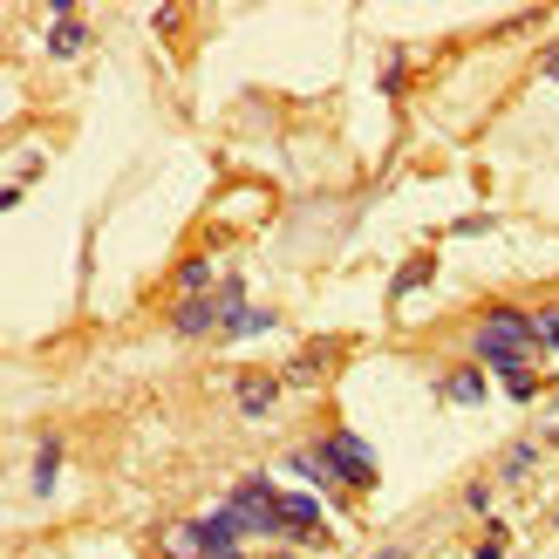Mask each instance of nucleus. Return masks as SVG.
I'll return each instance as SVG.
<instances>
[{"instance_id": "f257e3e1", "label": "nucleus", "mask_w": 559, "mask_h": 559, "mask_svg": "<svg viewBox=\"0 0 559 559\" xmlns=\"http://www.w3.org/2000/svg\"><path fill=\"white\" fill-rule=\"evenodd\" d=\"M314 450L328 457V471L341 478V491H375L382 485V464H375V450L355 437V430H321Z\"/></svg>"}, {"instance_id": "f03ea898", "label": "nucleus", "mask_w": 559, "mask_h": 559, "mask_svg": "<svg viewBox=\"0 0 559 559\" xmlns=\"http://www.w3.org/2000/svg\"><path fill=\"white\" fill-rule=\"evenodd\" d=\"M62 457H69V437H62V430H41L35 437V464H28V491H35V498H55Z\"/></svg>"}, {"instance_id": "7ed1b4c3", "label": "nucleus", "mask_w": 559, "mask_h": 559, "mask_svg": "<svg viewBox=\"0 0 559 559\" xmlns=\"http://www.w3.org/2000/svg\"><path fill=\"white\" fill-rule=\"evenodd\" d=\"M335 355H341L335 341H307L294 362L280 369V382H287V389H321V382H328V369H335Z\"/></svg>"}, {"instance_id": "20e7f679", "label": "nucleus", "mask_w": 559, "mask_h": 559, "mask_svg": "<svg viewBox=\"0 0 559 559\" xmlns=\"http://www.w3.org/2000/svg\"><path fill=\"white\" fill-rule=\"evenodd\" d=\"M280 519H287V539H328L314 491H280Z\"/></svg>"}, {"instance_id": "39448f33", "label": "nucleus", "mask_w": 559, "mask_h": 559, "mask_svg": "<svg viewBox=\"0 0 559 559\" xmlns=\"http://www.w3.org/2000/svg\"><path fill=\"white\" fill-rule=\"evenodd\" d=\"M280 471L300 478V485H314V491H328V498H341V478L328 471V457H321V450H287V457H280Z\"/></svg>"}, {"instance_id": "423d86ee", "label": "nucleus", "mask_w": 559, "mask_h": 559, "mask_svg": "<svg viewBox=\"0 0 559 559\" xmlns=\"http://www.w3.org/2000/svg\"><path fill=\"white\" fill-rule=\"evenodd\" d=\"M280 375H239V389H232V403H239V416H273V403H280Z\"/></svg>"}, {"instance_id": "0eeeda50", "label": "nucleus", "mask_w": 559, "mask_h": 559, "mask_svg": "<svg viewBox=\"0 0 559 559\" xmlns=\"http://www.w3.org/2000/svg\"><path fill=\"white\" fill-rule=\"evenodd\" d=\"M437 396H444V403H464V410H471V403H485V375H478V362L450 369L444 382H437Z\"/></svg>"}, {"instance_id": "6e6552de", "label": "nucleus", "mask_w": 559, "mask_h": 559, "mask_svg": "<svg viewBox=\"0 0 559 559\" xmlns=\"http://www.w3.org/2000/svg\"><path fill=\"white\" fill-rule=\"evenodd\" d=\"M48 55H55V62L89 55V28H82V21H48Z\"/></svg>"}, {"instance_id": "1a4fd4ad", "label": "nucleus", "mask_w": 559, "mask_h": 559, "mask_svg": "<svg viewBox=\"0 0 559 559\" xmlns=\"http://www.w3.org/2000/svg\"><path fill=\"white\" fill-rule=\"evenodd\" d=\"M273 328H280V314H273V307H239L219 335H225V341H246V335H273Z\"/></svg>"}, {"instance_id": "9d476101", "label": "nucleus", "mask_w": 559, "mask_h": 559, "mask_svg": "<svg viewBox=\"0 0 559 559\" xmlns=\"http://www.w3.org/2000/svg\"><path fill=\"white\" fill-rule=\"evenodd\" d=\"M471 362H485V369H512V362H525L512 341H498V335H485V328H471Z\"/></svg>"}, {"instance_id": "9b49d317", "label": "nucleus", "mask_w": 559, "mask_h": 559, "mask_svg": "<svg viewBox=\"0 0 559 559\" xmlns=\"http://www.w3.org/2000/svg\"><path fill=\"white\" fill-rule=\"evenodd\" d=\"M498 389H505L512 403H539V389H546V382H539L532 362H512V369H498Z\"/></svg>"}, {"instance_id": "f8f14e48", "label": "nucleus", "mask_w": 559, "mask_h": 559, "mask_svg": "<svg viewBox=\"0 0 559 559\" xmlns=\"http://www.w3.org/2000/svg\"><path fill=\"white\" fill-rule=\"evenodd\" d=\"M171 280H178V294H185V300H198V294H212V287H219V280H212V260H205V253L178 260V273H171Z\"/></svg>"}, {"instance_id": "ddd939ff", "label": "nucleus", "mask_w": 559, "mask_h": 559, "mask_svg": "<svg viewBox=\"0 0 559 559\" xmlns=\"http://www.w3.org/2000/svg\"><path fill=\"white\" fill-rule=\"evenodd\" d=\"M532 471H539V444H512L505 457H498V478H505V485H519V478H532Z\"/></svg>"}, {"instance_id": "4468645a", "label": "nucleus", "mask_w": 559, "mask_h": 559, "mask_svg": "<svg viewBox=\"0 0 559 559\" xmlns=\"http://www.w3.org/2000/svg\"><path fill=\"white\" fill-rule=\"evenodd\" d=\"M430 273H437V266H430V260H410V266H403V273H396V280H389V300H410L416 287H430Z\"/></svg>"}, {"instance_id": "2eb2a0df", "label": "nucleus", "mask_w": 559, "mask_h": 559, "mask_svg": "<svg viewBox=\"0 0 559 559\" xmlns=\"http://www.w3.org/2000/svg\"><path fill=\"white\" fill-rule=\"evenodd\" d=\"M491 225H498L491 212H471V219H450L444 232H450V239H478V232H491Z\"/></svg>"}, {"instance_id": "dca6fc26", "label": "nucleus", "mask_w": 559, "mask_h": 559, "mask_svg": "<svg viewBox=\"0 0 559 559\" xmlns=\"http://www.w3.org/2000/svg\"><path fill=\"white\" fill-rule=\"evenodd\" d=\"M403 75H410V55H389L382 75H375V82H382V96H396V89H403Z\"/></svg>"}, {"instance_id": "f3484780", "label": "nucleus", "mask_w": 559, "mask_h": 559, "mask_svg": "<svg viewBox=\"0 0 559 559\" xmlns=\"http://www.w3.org/2000/svg\"><path fill=\"white\" fill-rule=\"evenodd\" d=\"M464 512H471V519H491V485H464Z\"/></svg>"}, {"instance_id": "a211bd4d", "label": "nucleus", "mask_w": 559, "mask_h": 559, "mask_svg": "<svg viewBox=\"0 0 559 559\" xmlns=\"http://www.w3.org/2000/svg\"><path fill=\"white\" fill-rule=\"evenodd\" d=\"M471 559H505V525H491V532H485V546H478Z\"/></svg>"}, {"instance_id": "6ab92c4d", "label": "nucleus", "mask_w": 559, "mask_h": 559, "mask_svg": "<svg viewBox=\"0 0 559 559\" xmlns=\"http://www.w3.org/2000/svg\"><path fill=\"white\" fill-rule=\"evenodd\" d=\"M539 335H546V355H559V307L539 314Z\"/></svg>"}, {"instance_id": "aec40b11", "label": "nucleus", "mask_w": 559, "mask_h": 559, "mask_svg": "<svg viewBox=\"0 0 559 559\" xmlns=\"http://www.w3.org/2000/svg\"><path fill=\"white\" fill-rule=\"evenodd\" d=\"M539 75H546V82H559V48H546V55H539Z\"/></svg>"}, {"instance_id": "412c9836", "label": "nucleus", "mask_w": 559, "mask_h": 559, "mask_svg": "<svg viewBox=\"0 0 559 559\" xmlns=\"http://www.w3.org/2000/svg\"><path fill=\"white\" fill-rule=\"evenodd\" d=\"M375 559H403V546H382V553H375Z\"/></svg>"}, {"instance_id": "4be33fe9", "label": "nucleus", "mask_w": 559, "mask_h": 559, "mask_svg": "<svg viewBox=\"0 0 559 559\" xmlns=\"http://www.w3.org/2000/svg\"><path fill=\"white\" fill-rule=\"evenodd\" d=\"M553 532H559V512H553Z\"/></svg>"}]
</instances>
